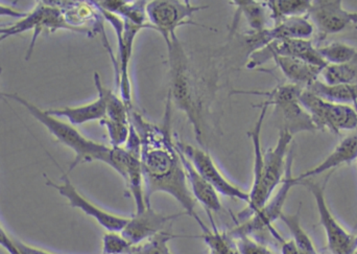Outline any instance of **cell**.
I'll use <instances>...</instances> for the list:
<instances>
[{"label":"cell","mask_w":357,"mask_h":254,"mask_svg":"<svg viewBox=\"0 0 357 254\" xmlns=\"http://www.w3.org/2000/svg\"><path fill=\"white\" fill-rule=\"evenodd\" d=\"M303 88L293 84H281L270 91H258V90H232L233 94H243V96H264L266 104L274 106L276 113L282 121V130H287L291 135L300 132H314V127L312 119L307 111L303 108L300 102V94Z\"/></svg>","instance_id":"obj_5"},{"label":"cell","mask_w":357,"mask_h":254,"mask_svg":"<svg viewBox=\"0 0 357 254\" xmlns=\"http://www.w3.org/2000/svg\"><path fill=\"white\" fill-rule=\"evenodd\" d=\"M232 6H236L237 14L245 17L252 31H260L272 27L270 10L266 8L264 1L254 0H234L230 1Z\"/></svg>","instance_id":"obj_22"},{"label":"cell","mask_w":357,"mask_h":254,"mask_svg":"<svg viewBox=\"0 0 357 254\" xmlns=\"http://www.w3.org/2000/svg\"><path fill=\"white\" fill-rule=\"evenodd\" d=\"M356 236H357V234H356Z\"/></svg>","instance_id":"obj_39"},{"label":"cell","mask_w":357,"mask_h":254,"mask_svg":"<svg viewBox=\"0 0 357 254\" xmlns=\"http://www.w3.org/2000/svg\"><path fill=\"white\" fill-rule=\"evenodd\" d=\"M178 154H180L181 161L184 167L189 190H190L195 200L205 207L207 214L218 213L222 211L220 194L216 192L215 188L199 175L192 163L182 153L178 152Z\"/></svg>","instance_id":"obj_18"},{"label":"cell","mask_w":357,"mask_h":254,"mask_svg":"<svg viewBox=\"0 0 357 254\" xmlns=\"http://www.w3.org/2000/svg\"><path fill=\"white\" fill-rule=\"evenodd\" d=\"M327 64H343L350 62L357 56V47L342 42H333L318 47Z\"/></svg>","instance_id":"obj_28"},{"label":"cell","mask_w":357,"mask_h":254,"mask_svg":"<svg viewBox=\"0 0 357 254\" xmlns=\"http://www.w3.org/2000/svg\"><path fill=\"white\" fill-rule=\"evenodd\" d=\"M0 246L4 249L8 254H21L17 247L14 239L10 238L6 230L0 225Z\"/></svg>","instance_id":"obj_33"},{"label":"cell","mask_w":357,"mask_h":254,"mask_svg":"<svg viewBox=\"0 0 357 254\" xmlns=\"http://www.w3.org/2000/svg\"><path fill=\"white\" fill-rule=\"evenodd\" d=\"M1 96L22 105L31 113V117L39 121L58 142L75 152V158L69 167V172L73 171L81 163H92V161H100L106 165H110L112 148L85 137L75 126L65 123L56 117H50L45 110L38 108L36 105L31 104L19 94H1Z\"/></svg>","instance_id":"obj_3"},{"label":"cell","mask_w":357,"mask_h":254,"mask_svg":"<svg viewBox=\"0 0 357 254\" xmlns=\"http://www.w3.org/2000/svg\"><path fill=\"white\" fill-rule=\"evenodd\" d=\"M31 29H33L35 33L27 50L26 60H29V57L33 54L36 41L44 31L47 33H54L58 29H66V31L81 33L79 29H75L67 23L62 10L56 6V1L39 2L33 12L27 13L24 18L6 29V33L0 36V43L10 36L19 35Z\"/></svg>","instance_id":"obj_10"},{"label":"cell","mask_w":357,"mask_h":254,"mask_svg":"<svg viewBox=\"0 0 357 254\" xmlns=\"http://www.w3.org/2000/svg\"><path fill=\"white\" fill-rule=\"evenodd\" d=\"M310 90L317 96L329 102L337 104L357 105V84L354 85H327L321 80L314 82L310 87L305 88Z\"/></svg>","instance_id":"obj_23"},{"label":"cell","mask_w":357,"mask_h":254,"mask_svg":"<svg viewBox=\"0 0 357 254\" xmlns=\"http://www.w3.org/2000/svg\"><path fill=\"white\" fill-rule=\"evenodd\" d=\"M212 224V230L208 228L203 232L204 242L208 248V254H239L234 239L229 232H222L216 227L211 214H207Z\"/></svg>","instance_id":"obj_26"},{"label":"cell","mask_w":357,"mask_h":254,"mask_svg":"<svg viewBox=\"0 0 357 254\" xmlns=\"http://www.w3.org/2000/svg\"><path fill=\"white\" fill-rule=\"evenodd\" d=\"M276 66L280 69L289 84L299 87H310L314 82L320 80L323 68L314 66L310 63L304 62L299 59L289 58V57H274L272 59Z\"/></svg>","instance_id":"obj_19"},{"label":"cell","mask_w":357,"mask_h":254,"mask_svg":"<svg viewBox=\"0 0 357 254\" xmlns=\"http://www.w3.org/2000/svg\"><path fill=\"white\" fill-rule=\"evenodd\" d=\"M307 17L314 31L317 29L322 36L341 33L351 24L350 12L344 8L342 0L312 1Z\"/></svg>","instance_id":"obj_15"},{"label":"cell","mask_w":357,"mask_h":254,"mask_svg":"<svg viewBox=\"0 0 357 254\" xmlns=\"http://www.w3.org/2000/svg\"><path fill=\"white\" fill-rule=\"evenodd\" d=\"M266 8L270 10L273 25L280 21L294 17L307 16L312 0H268L264 1Z\"/></svg>","instance_id":"obj_24"},{"label":"cell","mask_w":357,"mask_h":254,"mask_svg":"<svg viewBox=\"0 0 357 254\" xmlns=\"http://www.w3.org/2000/svg\"><path fill=\"white\" fill-rule=\"evenodd\" d=\"M208 8V6L192 4L189 0H154L146 4V16L155 31L160 33L167 41L169 39V36L176 33V29L183 25L192 24L195 27H208L191 20L193 15ZM208 29H211L210 27Z\"/></svg>","instance_id":"obj_11"},{"label":"cell","mask_w":357,"mask_h":254,"mask_svg":"<svg viewBox=\"0 0 357 254\" xmlns=\"http://www.w3.org/2000/svg\"><path fill=\"white\" fill-rule=\"evenodd\" d=\"M133 245L121 234V232H107L102 237L104 254H130Z\"/></svg>","instance_id":"obj_30"},{"label":"cell","mask_w":357,"mask_h":254,"mask_svg":"<svg viewBox=\"0 0 357 254\" xmlns=\"http://www.w3.org/2000/svg\"><path fill=\"white\" fill-rule=\"evenodd\" d=\"M350 21L351 24H357V12H350Z\"/></svg>","instance_id":"obj_36"},{"label":"cell","mask_w":357,"mask_h":254,"mask_svg":"<svg viewBox=\"0 0 357 254\" xmlns=\"http://www.w3.org/2000/svg\"><path fill=\"white\" fill-rule=\"evenodd\" d=\"M174 140H175V144L178 152L182 153L192 163L199 175L206 181L209 182L218 194L228 197V198L243 201L247 204L249 203V193L245 192L239 186H235L230 180L225 177L224 174L214 163L213 158L206 149L197 148L192 144L182 142L178 140L177 134L174 135Z\"/></svg>","instance_id":"obj_12"},{"label":"cell","mask_w":357,"mask_h":254,"mask_svg":"<svg viewBox=\"0 0 357 254\" xmlns=\"http://www.w3.org/2000/svg\"><path fill=\"white\" fill-rule=\"evenodd\" d=\"M354 254H357V251H356V253H354Z\"/></svg>","instance_id":"obj_38"},{"label":"cell","mask_w":357,"mask_h":254,"mask_svg":"<svg viewBox=\"0 0 357 254\" xmlns=\"http://www.w3.org/2000/svg\"><path fill=\"white\" fill-rule=\"evenodd\" d=\"M184 215L186 214L165 216L163 214L157 213L152 207H146L142 213H136L133 217L129 218L127 225L121 230V234L133 246H136L160 234L169 222Z\"/></svg>","instance_id":"obj_16"},{"label":"cell","mask_w":357,"mask_h":254,"mask_svg":"<svg viewBox=\"0 0 357 254\" xmlns=\"http://www.w3.org/2000/svg\"><path fill=\"white\" fill-rule=\"evenodd\" d=\"M10 25L12 24H4V23L0 24V36L3 35L6 31V29H8V27H10Z\"/></svg>","instance_id":"obj_37"},{"label":"cell","mask_w":357,"mask_h":254,"mask_svg":"<svg viewBox=\"0 0 357 254\" xmlns=\"http://www.w3.org/2000/svg\"><path fill=\"white\" fill-rule=\"evenodd\" d=\"M300 102L317 130H328L340 135L357 129V105L354 108L351 105L329 102L308 89H302Z\"/></svg>","instance_id":"obj_6"},{"label":"cell","mask_w":357,"mask_h":254,"mask_svg":"<svg viewBox=\"0 0 357 254\" xmlns=\"http://www.w3.org/2000/svg\"><path fill=\"white\" fill-rule=\"evenodd\" d=\"M293 138L289 131L280 129L276 146L264 151L261 180L258 186L250 190L247 209L237 215L239 224L258 213L272 198L275 190L282 184Z\"/></svg>","instance_id":"obj_4"},{"label":"cell","mask_w":357,"mask_h":254,"mask_svg":"<svg viewBox=\"0 0 357 254\" xmlns=\"http://www.w3.org/2000/svg\"><path fill=\"white\" fill-rule=\"evenodd\" d=\"M175 238L178 237L167 230H163L160 234L144 241L142 244L133 246L130 254H173L169 243Z\"/></svg>","instance_id":"obj_29"},{"label":"cell","mask_w":357,"mask_h":254,"mask_svg":"<svg viewBox=\"0 0 357 254\" xmlns=\"http://www.w3.org/2000/svg\"><path fill=\"white\" fill-rule=\"evenodd\" d=\"M234 241L239 254H276L268 246L250 236L237 237Z\"/></svg>","instance_id":"obj_32"},{"label":"cell","mask_w":357,"mask_h":254,"mask_svg":"<svg viewBox=\"0 0 357 254\" xmlns=\"http://www.w3.org/2000/svg\"><path fill=\"white\" fill-rule=\"evenodd\" d=\"M331 172L323 184L305 179L299 181L297 186H302L312 193L318 209L321 225L324 228L327 238V247L333 254H354L357 251V236L348 232L333 215L326 200V186L331 178Z\"/></svg>","instance_id":"obj_7"},{"label":"cell","mask_w":357,"mask_h":254,"mask_svg":"<svg viewBox=\"0 0 357 254\" xmlns=\"http://www.w3.org/2000/svg\"><path fill=\"white\" fill-rule=\"evenodd\" d=\"M63 172L62 184H56L50 178L46 177V184L50 188H54L60 193L61 196L65 197L68 200L69 205L73 209H81L84 214L93 218L102 228L107 232H121V230L127 225L129 218L123 216L115 215L111 211H106L102 207L96 205V203L90 201L89 199L84 197L75 186L71 184L68 174Z\"/></svg>","instance_id":"obj_14"},{"label":"cell","mask_w":357,"mask_h":254,"mask_svg":"<svg viewBox=\"0 0 357 254\" xmlns=\"http://www.w3.org/2000/svg\"><path fill=\"white\" fill-rule=\"evenodd\" d=\"M100 125L105 126L108 131L109 138H110L111 148H121L127 144L128 138L130 135V124L113 123L108 119H102L100 121Z\"/></svg>","instance_id":"obj_31"},{"label":"cell","mask_w":357,"mask_h":254,"mask_svg":"<svg viewBox=\"0 0 357 254\" xmlns=\"http://www.w3.org/2000/svg\"><path fill=\"white\" fill-rule=\"evenodd\" d=\"M274 57L299 59L323 69L327 66L312 39H284L271 42L266 47L250 54L245 67L256 69Z\"/></svg>","instance_id":"obj_13"},{"label":"cell","mask_w":357,"mask_h":254,"mask_svg":"<svg viewBox=\"0 0 357 254\" xmlns=\"http://www.w3.org/2000/svg\"><path fill=\"white\" fill-rule=\"evenodd\" d=\"M169 52L171 87L169 96L178 110L184 112L192 126L201 148L206 147V114H207V87L204 80L195 73L192 62L174 33L167 40Z\"/></svg>","instance_id":"obj_2"},{"label":"cell","mask_w":357,"mask_h":254,"mask_svg":"<svg viewBox=\"0 0 357 254\" xmlns=\"http://www.w3.org/2000/svg\"><path fill=\"white\" fill-rule=\"evenodd\" d=\"M50 117H65L73 126H81L89 121H100L106 115V103L104 96L98 94V98L88 104L77 107H64V108L50 109L45 110Z\"/></svg>","instance_id":"obj_20"},{"label":"cell","mask_w":357,"mask_h":254,"mask_svg":"<svg viewBox=\"0 0 357 254\" xmlns=\"http://www.w3.org/2000/svg\"><path fill=\"white\" fill-rule=\"evenodd\" d=\"M98 6V4H96ZM102 12L105 20L108 21L117 37L119 44V54H117L115 73H116V84L119 89L121 100L127 105L128 108L132 110V84L130 80V62L133 54L134 42L136 37L142 29L146 27L134 24L130 21L121 18L117 15L107 12L98 8Z\"/></svg>","instance_id":"obj_8"},{"label":"cell","mask_w":357,"mask_h":254,"mask_svg":"<svg viewBox=\"0 0 357 254\" xmlns=\"http://www.w3.org/2000/svg\"><path fill=\"white\" fill-rule=\"evenodd\" d=\"M320 80L327 85L357 84V56L343 64H327L321 73Z\"/></svg>","instance_id":"obj_25"},{"label":"cell","mask_w":357,"mask_h":254,"mask_svg":"<svg viewBox=\"0 0 357 254\" xmlns=\"http://www.w3.org/2000/svg\"><path fill=\"white\" fill-rule=\"evenodd\" d=\"M356 160H357V129L346 135L320 165L294 178L295 184L297 186L298 182L312 179V177L324 174L325 172L335 171L341 165H350Z\"/></svg>","instance_id":"obj_17"},{"label":"cell","mask_w":357,"mask_h":254,"mask_svg":"<svg viewBox=\"0 0 357 254\" xmlns=\"http://www.w3.org/2000/svg\"><path fill=\"white\" fill-rule=\"evenodd\" d=\"M15 242H16L17 247H18L21 254H56L44 251V249L37 248V247L29 246V245L18 240H15Z\"/></svg>","instance_id":"obj_35"},{"label":"cell","mask_w":357,"mask_h":254,"mask_svg":"<svg viewBox=\"0 0 357 254\" xmlns=\"http://www.w3.org/2000/svg\"><path fill=\"white\" fill-rule=\"evenodd\" d=\"M98 8L107 12L117 15L125 20L130 21L134 24L146 27V29H153L154 27L149 22L146 16V4L148 1H125V0H102L96 1Z\"/></svg>","instance_id":"obj_21"},{"label":"cell","mask_w":357,"mask_h":254,"mask_svg":"<svg viewBox=\"0 0 357 254\" xmlns=\"http://www.w3.org/2000/svg\"><path fill=\"white\" fill-rule=\"evenodd\" d=\"M294 153L293 149L289 155V160H287V172H285L284 179L280 184L277 194L268 200V202L260 209L255 215L252 216L247 221L239 224L236 227L233 228L229 234L233 239L241 236H254V234H259V232H272L273 236L276 237L278 240H282L277 234L276 230L273 228V224L276 220L280 219L281 215L283 214V207H284L285 201L289 197V192L291 188L296 186L295 179L291 175V167H293Z\"/></svg>","instance_id":"obj_9"},{"label":"cell","mask_w":357,"mask_h":254,"mask_svg":"<svg viewBox=\"0 0 357 254\" xmlns=\"http://www.w3.org/2000/svg\"><path fill=\"white\" fill-rule=\"evenodd\" d=\"M280 220L289 228V232H291V237H293L291 240L294 241L296 246L302 253L305 254H319L312 239L308 236L307 232L304 230V228L302 227L299 211L293 214V215L283 213L281 215Z\"/></svg>","instance_id":"obj_27"},{"label":"cell","mask_w":357,"mask_h":254,"mask_svg":"<svg viewBox=\"0 0 357 254\" xmlns=\"http://www.w3.org/2000/svg\"><path fill=\"white\" fill-rule=\"evenodd\" d=\"M172 100L167 94L162 125L152 123L132 109L130 121L140 140V160L144 174L146 207L156 193H167L180 203L185 214L193 218L203 232L208 230L195 211L193 198L185 175L180 154L172 135Z\"/></svg>","instance_id":"obj_1"},{"label":"cell","mask_w":357,"mask_h":254,"mask_svg":"<svg viewBox=\"0 0 357 254\" xmlns=\"http://www.w3.org/2000/svg\"><path fill=\"white\" fill-rule=\"evenodd\" d=\"M26 15L27 13L21 12V10L13 8V6L0 3V17H12V18L23 19Z\"/></svg>","instance_id":"obj_34"}]
</instances>
